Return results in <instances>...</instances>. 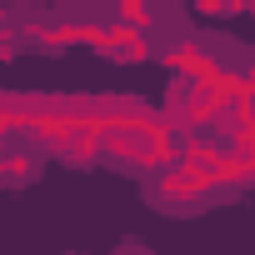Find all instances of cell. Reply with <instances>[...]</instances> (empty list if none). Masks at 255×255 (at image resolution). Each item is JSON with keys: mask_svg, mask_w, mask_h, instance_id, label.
<instances>
[{"mask_svg": "<svg viewBox=\"0 0 255 255\" xmlns=\"http://www.w3.org/2000/svg\"><path fill=\"white\" fill-rule=\"evenodd\" d=\"M165 65H170V75H180V80H195V85H215L220 80V60L200 45V40H180V45H170L165 55H160Z\"/></svg>", "mask_w": 255, "mask_h": 255, "instance_id": "7a4b0ae2", "label": "cell"}, {"mask_svg": "<svg viewBox=\"0 0 255 255\" xmlns=\"http://www.w3.org/2000/svg\"><path fill=\"white\" fill-rule=\"evenodd\" d=\"M220 185H215V175L205 170V165H165V170H155V180H150V200L160 205V210H175V215H190L205 195H215Z\"/></svg>", "mask_w": 255, "mask_h": 255, "instance_id": "6da1fadb", "label": "cell"}, {"mask_svg": "<svg viewBox=\"0 0 255 255\" xmlns=\"http://www.w3.org/2000/svg\"><path fill=\"white\" fill-rule=\"evenodd\" d=\"M20 50V40H15V30H0V60H10Z\"/></svg>", "mask_w": 255, "mask_h": 255, "instance_id": "8992f818", "label": "cell"}, {"mask_svg": "<svg viewBox=\"0 0 255 255\" xmlns=\"http://www.w3.org/2000/svg\"><path fill=\"white\" fill-rule=\"evenodd\" d=\"M115 15H120V25H130V30H150V5H145V0H115Z\"/></svg>", "mask_w": 255, "mask_h": 255, "instance_id": "5b68a950", "label": "cell"}, {"mask_svg": "<svg viewBox=\"0 0 255 255\" xmlns=\"http://www.w3.org/2000/svg\"><path fill=\"white\" fill-rule=\"evenodd\" d=\"M200 15H225V0H190Z\"/></svg>", "mask_w": 255, "mask_h": 255, "instance_id": "52a82bcc", "label": "cell"}, {"mask_svg": "<svg viewBox=\"0 0 255 255\" xmlns=\"http://www.w3.org/2000/svg\"><path fill=\"white\" fill-rule=\"evenodd\" d=\"M250 5H255V0H225V15H245Z\"/></svg>", "mask_w": 255, "mask_h": 255, "instance_id": "ba28073f", "label": "cell"}, {"mask_svg": "<svg viewBox=\"0 0 255 255\" xmlns=\"http://www.w3.org/2000/svg\"><path fill=\"white\" fill-rule=\"evenodd\" d=\"M65 5H90V0H65Z\"/></svg>", "mask_w": 255, "mask_h": 255, "instance_id": "30bf717a", "label": "cell"}, {"mask_svg": "<svg viewBox=\"0 0 255 255\" xmlns=\"http://www.w3.org/2000/svg\"><path fill=\"white\" fill-rule=\"evenodd\" d=\"M100 55H110V60H125V65H140V60H150V55H155V45H150V35H145V30L110 25V30H105V45H100Z\"/></svg>", "mask_w": 255, "mask_h": 255, "instance_id": "3957f363", "label": "cell"}, {"mask_svg": "<svg viewBox=\"0 0 255 255\" xmlns=\"http://www.w3.org/2000/svg\"><path fill=\"white\" fill-rule=\"evenodd\" d=\"M15 25V5H0V30H10Z\"/></svg>", "mask_w": 255, "mask_h": 255, "instance_id": "9c48e42d", "label": "cell"}, {"mask_svg": "<svg viewBox=\"0 0 255 255\" xmlns=\"http://www.w3.org/2000/svg\"><path fill=\"white\" fill-rule=\"evenodd\" d=\"M25 180H35V155L25 145L0 150V185H25Z\"/></svg>", "mask_w": 255, "mask_h": 255, "instance_id": "277c9868", "label": "cell"}]
</instances>
